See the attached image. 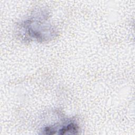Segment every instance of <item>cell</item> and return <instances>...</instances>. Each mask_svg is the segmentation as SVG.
Returning <instances> with one entry per match:
<instances>
[{"mask_svg": "<svg viewBox=\"0 0 135 135\" xmlns=\"http://www.w3.org/2000/svg\"><path fill=\"white\" fill-rule=\"evenodd\" d=\"M46 12H40L23 21L20 30L25 38L38 42H46L53 39L56 34V30L48 21Z\"/></svg>", "mask_w": 135, "mask_h": 135, "instance_id": "1", "label": "cell"}, {"mask_svg": "<svg viewBox=\"0 0 135 135\" xmlns=\"http://www.w3.org/2000/svg\"><path fill=\"white\" fill-rule=\"evenodd\" d=\"M79 131V126L73 120H69L63 124L47 126L43 129V134H76Z\"/></svg>", "mask_w": 135, "mask_h": 135, "instance_id": "2", "label": "cell"}]
</instances>
